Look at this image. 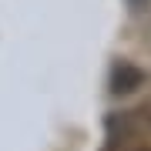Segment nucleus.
<instances>
[{
	"label": "nucleus",
	"instance_id": "obj_1",
	"mask_svg": "<svg viewBox=\"0 0 151 151\" xmlns=\"http://www.w3.org/2000/svg\"><path fill=\"white\" fill-rule=\"evenodd\" d=\"M145 84V74H141L138 67H131V64H121L114 67V77H111V91L114 94H128V91H138V87Z\"/></svg>",
	"mask_w": 151,
	"mask_h": 151
},
{
	"label": "nucleus",
	"instance_id": "obj_2",
	"mask_svg": "<svg viewBox=\"0 0 151 151\" xmlns=\"http://www.w3.org/2000/svg\"><path fill=\"white\" fill-rule=\"evenodd\" d=\"M131 4H134V7H141V4H145V0H131Z\"/></svg>",
	"mask_w": 151,
	"mask_h": 151
},
{
	"label": "nucleus",
	"instance_id": "obj_3",
	"mask_svg": "<svg viewBox=\"0 0 151 151\" xmlns=\"http://www.w3.org/2000/svg\"><path fill=\"white\" fill-rule=\"evenodd\" d=\"M134 151H151V148H134Z\"/></svg>",
	"mask_w": 151,
	"mask_h": 151
}]
</instances>
